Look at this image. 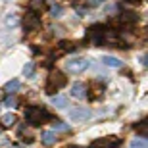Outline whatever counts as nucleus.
Wrapping results in <instances>:
<instances>
[{
	"mask_svg": "<svg viewBox=\"0 0 148 148\" xmlns=\"http://www.w3.org/2000/svg\"><path fill=\"white\" fill-rule=\"evenodd\" d=\"M46 119H50V114L44 108H37V106H29L25 108V121L31 125H42Z\"/></svg>",
	"mask_w": 148,
	"mask_h": 148,
	"instance_id": "f257e3e1",
	"label": "nucleus"
},
{
	"mask_svg": "<svg viewBox=\"0 0 148 148\" xmlns=\"http://www.w3.org/2000/svg\"><path fill=\"white\" fill-rule=\"evenodd\" d=\"M66 83H67V79H66V75H64L62 71H52L50 77H48V83H46V92L54 94L56 90H60Z\"/></svg>",
	"mask_w": 148,
	"mask_h": 148,
	"instance_id": "f03ea898",
	"label": "nucleus"
},
{
	"mask_svg": "<svg viewBox=\"0 0 148 148\" xmlns=\"http://www.w3.org/2000/svg\"><path fill=\"white\" fill-rule=\"evenodd\" d=\"M102 35H104V27H102L100 23H94V25H90V27L87 29V38L94 44L102 42Z\"/></svg>",
	"mask_w": 148,
	"mask_h": 148,
	"instance_id": "7ed1b4c3",
	"label": "nucleus"
},
{
	"mask_svg": "<svg viewBox=\"0 0 148 148\" xmlns=\"http://www.w3.org/2000/svg\"><path fill=\"white\" fill-rule=\"evenodd\" d=\"M23 27L27 29V31H37L40 27V17L37 16V12L25 14V17H23Z\"/></svg>",
	"mask_w": 148,
	"mask_h": 148,
	"instance_id": "20e7f679",
	"label": "nucleus"
},
{
	"mask_svg": "<svg viewBox=\"0 0 148 148\" xmlns=\"http://www.w3.org/2000/svg\"><path fill=\"white\" fill-rule=\"evenodd\" d=\"M88 66H90V60H87V58H75V60L67 62V69L71 73H81V71H85Z\"/></svg>",
	"mask_w": 148,
	"mask_h": 148,
	"instance_id": "39448f33",
	"label": "nucleus"
},
{
	"mask_svg": "<svg viewBox=\"0 0 148 148\" xmlns=\"http://www.w3.org/2000/svg\"><path fill=\"white\" fill-rule=\"evenodd\" d=\"M119 144H121L119 138L106 137V138H96V140H94L88 148H115V146H119Z\"/></svg>",
	"mask_w": 148,
	"mask_h": 148,
	"instance_id": "423d86ee",
	"label": "nucleus"
},
{
	"mask_svg": "<svg viewBox=\"0 0 148 148\" xmlns=\"http://www.w3.org/2000/svg\"><path fill=\"white\" fill-rule=\"evenodd\" d=\"M69 117L73 121H85L90 117V110H87V108H71L69 110Z\"/></svg>",
	"mask_w": 148,
	"mask_h": 148,
	"instance_id": "0eeeda50",
	"label": "nucleus"
},
{
	"mask_svg": "<svg viewBox=\"0 0 148 148\" xmlns=\"http://www.w3.org/2000/svg\"><path fill=\"white\" fill-rule=\"evenodd\" d=\"M87 87L83 85V83H73L71 85V96L75 98H87Z\"/></svg>",
	"mask_w": 148,
	"mask_h": 148,
	"instance_id": "6e6552de",
	"label": "nucleus"
},
{
	"mask_svg": "<svg viewBox=\"0 0 148 148\" xmlns=\"http://www.w3.org/2000/svg\"><path fill=\"white\" fill-rule=\"evenodd\" d=\"M138 19L137 14H133V12H123L119 16V23H123V25H129V23H135Z\"/></svg>",
	"mask_w": 148,
	"mask_h": 148,
	"instance_id": "1a4fd4ad",
	"label": "nucleus"
},
{
	"mask_svg": "<svg viewBox=\"0 0 148 148\" xmlns=\"http://www.w3.org/2000/svg\"><path fill=\"white\" fill-rule=\"evenodd\" d=\"M40 140H42L46 146L54 144V143H56V133H54V131H44L42 135H40Z\"/></svg>",
	"mask_w": 148,
	"mask_h": 148,
	"instance_id": "9d476101",
	"label": "nucleus"
},
{
	"mask_svg": "<svg viewBox=\"0 0 148 148\" xmlns=\"http://www.w3.org/2000/svg\"><path fill=\"white\" fill-rule=\"evenodd\" d=\"M102 62H104L106 66H110V67H121L123 66L121 60H117V58H114V56H102Z\"/></svg>",
	"mask_w": 148,
	"mask_h": 148,
	"instance_id": "9b49d317",
	"label": "nucleus"
},
{
	"mask_svg": "<svg viewBox=\"0 0 148 148\" xmlns=\"http://www.w3.org/2000/svg\"><path fill=\"white\" fill-rule=\"evenodd\" d=\"M19 87H21V83L17 81V79H12V81H8V83H6V90H8L10 94L17 92V90H19Z\"/></svg>",
	"mask_w": 148,
	"mask_h": 148,
	"instance_id": "f8f14e48",
	"label": "nucleus"
},
{
	"mask_svg": "<svg viewBox=\"0 0 148 148\" xmlns=\"http://www.w3.org/2000/svg\"><path fill=\"white\" fill-rule=\"evenodd\" d=\"M44 0H29V10L31 12H40L44 8Z\"/></svg>",
	"mask_w": 148,
	"mask_h": 148,
	"instance_id": "ddd939ff",
	"label": "nucleus"
},
{
	"mask_svg": "<svg viewBox=\"0 0 148 148\" xmlns=\"http://www.w3.org/2000/svg\"><path fill=\"white\" fill-rule=\"evenodd\" d=\"M52 106H56V108H66L67 98L66 96H52Z\"/></svg>",
	"mask_w": 148,
	"mask_h": 148,
	"instance_id": "4468645a",
	"label": "nucleus"
},
{
	"mask_svg": "<svg viewBox=\"0 0 148 148\" xmlns=\"http://www.w3.org/2000/svg\"><path fill=\"white\" fill-rule=\"evenodd\" d=\"M131 148H148V140L144 137H140V138H135L131 143Z\"/></svg>",
	"mask_w": 148,
	"mask_h": 148,
	"instance_id": "2eb2a0df",
	"label": "nucleus"
},
{
	"mask_svg": "<svg viewBox=\"0 0 148 148\" xmlns=\"http://www.w3.org/2000/svg\"><path fill=\"white\" fill-rule=\"evenodd\" d=\"M14 123H16V115L14 114H6L4 117H2V125L4 127H12Z\"/></svg>",
	"mask_w": 148,
	"mask_h": 148,
	"instance_id": "dca6fc26",
	"label": "nucleus"
},
{
	"mask_svg": "<svg viewBox=\"0 0 148 148\" xmlns=\"http://www.w3.org/2000/svg\"><path fill=\"white\" fill-rule=\"evenodd\" d=\"M54 131H69V125H66L64 121H54Z\"/></svg>",
	"mask_w": 148,
	"mask_h": 148,
	"instance_id": "f3484780",
	"label": "nucleus"
},
{
	"mask_svg": "<svg viewBox=\"0 0 148 148\" xmlns=\"http://www.w3.org/2000/svg\"><path fill=\"white\" fill-rule=\"evenodd\" d=\"M6 25H10V27L17 25V16L16 14H8V16H6Z\"/></svg>",
	"mask_w": 148,
	"mask_h": 148,
	"instance_id": "a211bd4d",
	"label": "nucleus"
},
{
	"mask_svg": "<svg viewBox=\"0 0 148 148\" xmlns=\"http://www.w3.org/2000/svg\"><path fill=\"white\" fill-rule=\"evenodd\" d=\"M133 129H135V131H138L144 137V133H146V123H144V121H138L137 125H133Z\"/></svg>",
	"mask_w": 148,
	"mask_h": 148,
	"instance_id": "6ab92c4d",
	"label": "nucleus"
},
{
	"mask_svg": "<svg viewBox=\"0 0 148 148\" xmlns=\"http://www.w3.org/2000/svg\"><path fill=\"white\" fill-rule=\"evenodd\" d=\"M62 12H64V8H62V6H52V8H50V14H52V17H60Z\"/></svg>",
	"mask_w": 148,
	"mask_h": 148,
	"instance_id": "aec40b11",
	"label": "nucleus"
},
{
	"mask_svg": "<svg viewBox=\"0 0 148 148\" xmlns=\"http://www.w3.org/2000/svg\"><path fill=\"white\" fill-rule=\"evenodd\" d=\"M33 71H35V66H33V64H27V66L23 67V73H25V77H33Z\"/></svg>",
	"mask_w": 148,
	"mask_h": 148,
	"instance_id": "412c9836",
	"label": "nucleus"
},
{
	"mask_svg": "<svg viewBox=\"0 0 148 148\" xmlns=\"http://www.w3.org/2000/svg\"><path fill=\"white\" fill-rule=\"evenodd\" d=\"M60 46H62V52H69V50H73V42H67V40H62Z\"/></svg>",
	"mask_w": 148,
	"mask_h": 148,
	"instance_id": "4be33fe9",
	"label": "nucleus"
},
{
	"mask_svg": "<svg viewBox=\"0 0 148 148\" xmlns=\"http://www.w3.org/2000/svg\"><path fill=\"white\" fill-rule=\"evenodd\" d=\"M4 104H6V106H10V108H12V106H16V98H14V96H8V98L4 100Z\"/></svg>",
	"mask_w": 148,
	"mask_h": 148,
	"instance_id": "5701e85b",
	"label": "nucleus"
},
{
	"mask_svg": "<svg viewBox=\"0 0 148 148\" xmlns=\"http://www.w3.org/2000/svg\"><path fill=\"white\" fill-rule=\"evenodd\" d=\"M102 2H104V0H90V2H88V6H92V8H94V6H100Z\"/></svg>",
	"mask_w": 148,
	"mask_h": 148,
	"instance_id": "b1692460",
	"label": "nucleus"
},
{
	"mask_svg": "<svg viewBox=\"0 0 148 148\" xmlns=\"http://www.w3.org/2000/svg\"><path fill=\"white\" fill-rule=\"evenodd\" d=\"M125 2H129V4H138L140 0H125Z\"/></svg>",
	"mask_w": 148,
	"mask_h": 148,
	"instance_id": "393cba45",
	"label": "nucleus"
}]
</instances>
